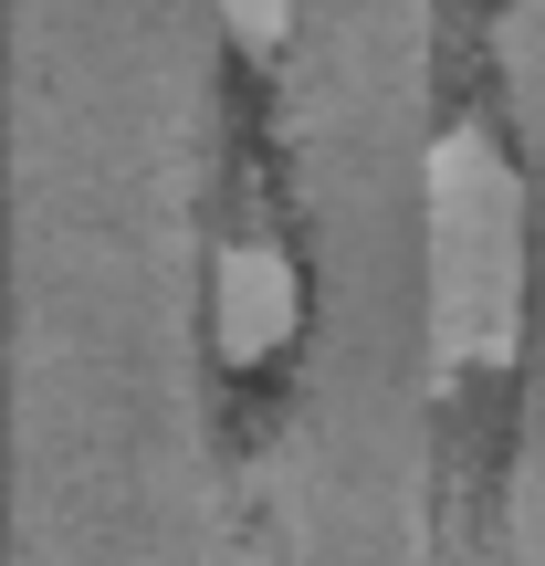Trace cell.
<instances>
[{
	"instance_id": "1",
	"label": "cell",
	"mask_w": 545,
	"mask_h": 566,
	"mask_svg": "<svg viewBox=\"0 0 545 566\" xmlns=\"http://www.w3.org/2000/svg\"><path fill=\"white\" fill-rule=\"evenodd\" d=\"M231 357H263V346L283 336V325H294V273H283V252H231Z\"/></svg>"
}]
</instances>
